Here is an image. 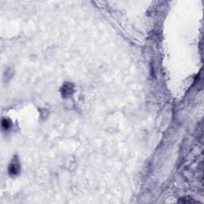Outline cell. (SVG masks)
Listing matches in <instances>:
<instances>
[{"label": "cell", "mask_w": 204, "mask_h": 204, "mask_svg": "<svg viewBox=\"0 0 204 204\" xmlns=\"http://www.w3.org/2000/svg\"><path fill=\"white\" fill-rule=\"evenodd\" d=\"M73 85L71 83H65L61 89V94L64 97L71 96L73 93Z\"/></svg>", "instance_id": "6da1fadb"}, {"label": "cell", "mask_w": 204, "mask_h": 204, "mask_svg": "<svg viewBox=\"0 0 204 204\" xmlns=\"http://www.w3.org/2000/svg\"><path fill=\"white\" fill-rule=\"evenodd\" d=\"M2 126H3V129H8L10 127H11V122L10 120L7 119H3V121H2Z\"/></svg>", "instance_id": "3957f363"}, {"label": "cell", "mask_w": 204, "mask_h": 204, "mask_svg": "<svg viewBox=\"0 0 204 204\" xmlns=\"http://www.w3.org/2000/svg\"><path fill=\"white\" fill-rule=\"evenodd\" d=\"M19 172V165L18 163H12L9 167V172L11 175H17Z\"/></svg>", "instance_id": "7a4b0ae2"}]
</instances>
